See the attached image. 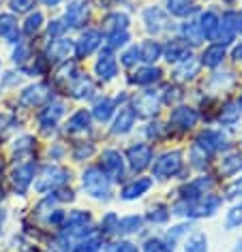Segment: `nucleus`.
I'll return each instance as SVG.
<instances>
[{"label": "nucleus", "instance_id": "obj_27", "mask_svg": "<svg viewBox=\"0 0 242 252\" xmlns=\"http://www.w3.org/2000/svg\"><path fill=\"white\" fill-rule=\"evenodd\" d=\"M129 20H126V15L122 13H110L103 20V28L105 30H114V32H118V30H124Z\"/></svg>", "mask_w": 242, "mask_h": 252}, {"label": "nucleus", "instance_id": "obj_16", "mask_svg": "<svg viewBox=\"0 0 242 252\" xmlns=\"http://www.w3.org/2000/svg\"><path fill=\"white\" fill-rule=\"evenodd\" d=\"M0 36H4L9 43H17L20 32H17V22L13 15H9V13L0 15Z\"/></svg>", "mask_w": 242, "mask_h": 252}, {"label": "nucleus", "instance_id": "obj_40", "mask_svg": "<svg viewBox=\"0 0 242 252\" xmlns=\"http://www.w3.org/2000/svg\"><path fill=\"white\" fill-rule=\"evenodd\" d=\"M35 7V0H11V9L17 11V13H26Z\"/></svg>", "mask_w": 242, "mask_h": 252}, {"label": "nucleus", "instance_id": "obj_46", "mask_svg": "<svg viewBox=\"0 0 242 252\" xmlns=\"http://www.w3.org/2000/svg\"><path fill=\"white\" fill-rule=\"evenodd\" d=\"M65 28H67V24H62L60 20H56V22L49 24V34H60Z\"/></svg>", "mask_w": 242, "mask_h": 252}, {"label": "nucleus", "instance_id": "obj_35", "mask_svg": "<svg viewBox=\"0 0 242 252\" xmlns=\"http://www.w3.org/2000/svg\"><path fill=\"white\" fill-rule=\"evenodd\" d=\"M101 250V239L99 237H88L86 242H81L73 252H99Z\"/></svg>", "mask_w": 242, "mask_h": 252}, {"label": "nucleus", "instance_id": "obj_8", "mask_svg": "<svg viewBox=\"0 0 242 252\" xmlns=\"http://www.w3.org/2000/svg\"><path fill=\"white\" fill-rule=\"evenodd\" d=\"M157 109H159V94L144 92L135 98V113H139V116L148 118L152 113H157Z\"/></svg>", "mask_w": 242, "mask_h": 252}, {"label": "nucleus", "instance_id": "obj_1", "mask_svg": "<svg viewBox=\"0 0 242 252\" xmlns=\"http://www.w3.org/2000/svg\"><path fill=\"white\" fill-rule=\"evenodd\" d=\"M81 184H84V190L94 199H107L112 188V180L107 178L105 171H101L97 167H90L84 171V178H81Z\"/></svg>", "mask_w": 242, "mask_h": 252}, {"label": "nucleus", "instance_id": "obj_4", "mask_svg": "<svg viewBox=\"0 0 242 252\" xmlns=\"http://www.w3.org/2000/svg\"><path fill=\"white\" fill-rule=\"evenodd\" d=\"M126 156H129V165L133 171H144L152 160V148L148 143H135V146L129 148Z\"/></svg>", "mask_w": 242, "mask_h": 252}, {"label": "nucleus", "instance_id": "obj_7", "mask_svg": "<svg viewBox=\"0 0 242 252\" xmlns=\"http://www.w3.org/2000/svg\"><path fill=\"white\" fill-rule=\"evenodd\" d=\"M169 122L178 126V128H193L195 122H197V111L191 109V107H176L169 116Z\"/></svg>", "mask_w": 242, "mask_h": 252}, {"label": "nucleus", "instance_id": "obj_20", "mask_svg": "<svg viewBox=\"0 0 242 252\" xmlns=\"http://www.w3.org/2000/svg\"><path fill=\"white\" fill-rule=\"evenodd\" d=\"M200 30H202V36H208V39H214L216 36V30H219V20L212 11L202 15L200 20Z\"/></svg>", "mask_w": 242, "mask_h": 252}, {"label": "nucleus", "instance_id": "obj_31", "mask_svg": "<svg viewBox=\"0 0 242 252\" xmlns=\"http://www.w3.org/2000/svg\"><path fill=\"white\" fill-rule=\"evenodd\" d=\"M112 111H114V100L112 98H103L94 105V118L101 120V122H105V120L112 116Z\"/></svg>", "mask_w": 242, "mask_h": 252}, {"label": "nucleus", "instance_id": "obj_48", "mask_svg": "<svg viewBox=\"0 0 242 252\" xmlns=\"http://www.w3.org/2000/svg\"><path fill=\"white\" fill-rule=\"evenodd\" d=\"M62 220V212H56L54 216H49V222H60Z\"/></svg>", "mask_w": 242, "mask_h": 252}, {"label": "nucleus", "instance_id": "obj_33", "mask_svg": "<svg viewBox=\"0 0 242 252\" xmlns=\"http://www.w3.org/2000/svg\"><path fill=\"white\" fill-rule=\"evenodd\" d=\"M182 32L184 36L193 43V45H197V43L202 41V30H200V24H195V22H189V24H184L182 26Z\"/></svg>", "mask_w": 242, "mask_h": 252}, {"label": "nucleus", "instance_id": "obj_50", "mask_svg": "<svg viewBox=\"0 0 242 252\" xmlns=\"http://www.w3.org/2000/svg\"><path fill=\"white\" fill-rule=\"evenodd\" d=\"M2 222H4V212L0 210V226H2Z\"/></svg>", "mask_w": 242, "mask_h": 252}, {"label": "nucleus", "instance_id": "obj_12", "mask_svg": "<svg viewBox=\"0 0 242 252\" xmlns=\"http://www.w3.org/2000/svg\"><path fill=\"white\" fill-rule=\"evenodd\" d=\"M135 109H131V107H122L116 118V122H114V135H124L129 133V130L133 128V124H135Z\"/></svg>", "mask_w": 242, "mask_h": 252}, {"label": "nucleus", "instance_id": "obj_42", "mask_svg": "<svg viewBox=\"0 0 242 252\" xmlns=\"http://www.w3.org/2000/svg\"><path fill=\"white\" fill-rule=\"evenodd\" d=\"M137 60H139V47H131V49H126L124 56H122V62H124L126 66H133Z\"/></svg>", "mask_w": 242, "mask_h": 252}, {"label": "nucleus", "instance_id": "obj_22", "mask_svg": "<svg viewBox=\"0 0 242 252\" xmlns=\"http://www.w3.org/2000/svg\"><path fill=\"white\" fill-rule=\"evenodd\" d=\"M161 45H159L157 41H144L142 45H139V60L144 62H155L159 60V56H161Z\"/></svg>", "mask_w": 242, "mask_h": 252}, {"label": "nucleus", "instance_id": "obj_17", "mask_svg": "<svg viewBox=\"0 0 242 252\" xmlns=\"http://www.w3.org/2000/svg\"><path fill=\"white\" fill-rule=\"evenodd\" d=\"M144 20H146V24H148L150 32H161V30L165 28V15L161 13V9H157V7L146 9Z\"/></svg>", "mask_w": 242, "mask_h": 252}, {"label": "nucleus", "instance_id": "obj_18", "mask_svg": "<svg viewBox=\"0 0 242 252\" xmlns=\"http://www.w3.org/2000/svg\"><path fill=\"white\" fill-rule=\"evenodd\" d=\"M88 124H90V113H88L86 109H81V111L73 113V116L69 118L67 130H69V133H80V130L88 128Z\"/></svg>", "mask_w": 242, "mask_h": 252}, {"label": "nucleus", "instance_id": "obj_29", "mask_svg": "<svg viewBox=\"0 0 242 252\" xmlns=\"http://www.w3.org/2000/svg\"><path fill=\"white\" fill-rule=\"evenodd\" d=\"M223 56H225V52H223V47L221 45H212V47H208L206 52H203V56H202V62L206 66H216L219 62L223 60Z\"/></svg>", "mask_w": 242, "mask_h": 252}, {"label": "nucleus", "instance_id": "obj_30", "mask_svg": "<svg viewBox=\"0 0 242 252\" xmlns=\"http://www.w3.org/2000/svg\"><path fill=\"white\" fill-rule=\"evenodd\" d=\"M139 229H142V218L139 216H126L122 220H118L120 233H137Z\"/></svg>", "mask_w": 242, "mask_h": 252}, {"label": "nucleus", "instance_id": "obj_32", "mask_svg": "<svg viewBox=\"0 0 242 252\" xmlns=\"http://www.w3.org/2000/svg\"><path fill=\"white\" fill-rule=\"evenodd\" d=\"M195 73H197V62L191 60V58L184 60L182 64L176 68V77H178V79H191Z\"/></svg>", "mask_w": 242, "mask_h": 252}, {"label": "nucleus", "instance_id": "obj_26", "mask_svg": "<svg viewBox=\"0 0 242 252\" xmlns=\"http://www.w3.org/2000/svg\"><path fill=\"white\" fill-rule=\"evenodd\" d=\"M167 11L176 17H184L193 11V0H167Z\"/></svg>", "mask_w": 242, "mask_h": 252}, {"label": "nucleus", "instance_id": "obj_9", "mask_svg": "<svg viewBox=\"0 0 242 252\" xmlns=\"http://www.w3.org/2000/svg\"><path fill=\"white\" fill-rule=\"evenodd\" d=\"M94 71H97L99 77L105 79V81L114 79L116 77V73H118V62L110 52H105V54H101V58L97 62V66H94Z\"/></svg>", "mask_w": 242, "mask_h": 252}, {"label": "nucleus", "instance_id": "obj_19", "mask_svg": "<svg viewBox=\"0 0 242 252\" xmlns=\"http://www.w3.org/2000/svg\"><path fill=\"white\" fill-rule=\"evenodd\" d=\"M159 75H161L159 68L146 66V68H139V71L131 77V81H133V84H137V86H150V84H155V81L159 79Z\"/></svg>", "mask_w": 242, "mask_h": 252}, {"label": "nucleus", "instance_id": "obj_47", "mask_svg": "<svg viewBox=\"0 0 242 252\" xmlns=\"http://www.w3.org/2000/svg\"><path fill=\"white\" fill-rule=\"evenodd\" d=\"M26 56H28V49L24 47V45H20V47L15 49V54H13V60L15 62H24V60H26Z\"/></svg>", "mask_w": 242, "mask_h": 252}, {"label": "nucleus", "instance_id": "obj_41", "mask_svg": "<svg viewBox=\"0 0 242 252\" xmlns=\"http://www.w3.org/2000/svg\"><path fill=\"white\" fill-rule=\"evenodd\" d=\"M101 226H103L105 233L118 231V216H116V214H107V216L103 218V222H101Z\"/></svg>", "mask_w": 242, "mask_h": 252}, {"label": "nucleus", "instance_id": "obj_25", "mask_svg": "<svg viewBox=\"0 0 242 252\" xmlns=\"http://www.w3.org/2000/svg\"><path fill=\"white\" fill-rule=\"evenodd\" d=\"M73 49V43L67 41V39H60V41H54L52 47H49V58L54 60H62V58H69Z\"/></svg>", "mask_w": 242, "mask_h": 252}, {"label": "nucleus", "instance_id": "obj_15", "mask_svg": "<svg viewBox=\"0 0 242 252\" xmlns=\"http://www.w3.org/2000/svg\"><path fill=\"white\" fill-rule=\"evenodd\" d=\"M150 186H152V180H148V178H139V180H135V182H131L129 186H124V190H122V199H126V201L139 199L146 190H148Z\"/></svg>", "mask_w": 242, "mask_h": 252}, {"label": "nucleus", "instance_id": "obj_44", "mask_svg": "<svg viewBox=\"0 0 242 252\" xmlns=\"http://www.w3.org/2000/svg\"><path fill=\"white\" fill-rule=\"evenodd\" d=\"M242 220V207H236V210L229 212V218H227V226H234L236 222Z\"/></svg>", "mask_w": 242, "mask_h": 252}, {"label": "nucleus", "instance_id": "obj_2", "mask_svg": "<svg viewBox=\"0 0 242 252\" xmlns=\"http://www.w3.org/2000/svg\"><path fill=\"white\" fill-rule=\"evenodd\" d=\"M182 167V154L180 152H165L163 156H159V160L152 165V173L157 178H171L180 171Z\"/></svg>", "mask_w": 242, "mask_h": 252}, {"label": "nucleus", "instance_id": "obj_43", "mask_svg": "<svg viewBox=\"0 0 242 252\" xmlns=\"http://www.w3.org/2000/svg\"><path fill=\"white\" fill-rule=\"evenodd\" d=\"M148 218L152 220V222H165V220L169 218V212H165L163 207H157V210H152L148 214Z\"/></svg>", "mask_w": 242, "mask_h": 252}, {"label": "nucleus", "instance_id": "obj_5", "mask_svg": "<svg viewBox=\"0 0 242 252\" xmlns=\"http://www.w3.org/2000/svg\"><path fill=\"white\" fill-rule=\"evenodd\" d=\"M67 171L60 167H45V171H43L41 180L37 182V190L39 192H47L49 188H58L60 184H65L67 182Z\"/></svg>", "mask_w": 242, "mask_h": 252}, {"label": "nucleus", "instance_id": "obj_10", "mask_svg": "<svg viewBox=\"0 0 242 252\" xmlns=\"http://www.w3.org/2000/svg\"><path fill=\"white\" fill-rule=\"evenodd\" d=\"M33 178H35V165H20L13 171V186H15V190L20 194H24L28 190Z\"/></svg>", "mask_w": 242, "mask_h": 252}, {"label": "nucleus", "instance_id": "obj_37", "mask_svg": "<svg viewBox=\"0 0 242 252\" xmlns=\"http://www.w3.org/2000/svg\"><path fill=\"white\" fill-rule=\"evenodd\" d=\"M107 252H139V248L133 242H114L107 246Z\"/></svg>", "mask_w": 242, "mask_h": 252}, {"label": "nucleus", "instance_id": "obj_23", "mask_svg": "<svg viewBox=\"0 0 242 252\" xmlns=\"http://www.w3.org/2000/svg\"><path fill=\"white\" fill-rule=\"evenodd\" d=\"M88 15V11L84 4H80V2H71L69 4V9H67V26H80L81 22H84V17Z\"/></svg>", "mask_w": 242, "mask_h": 252}, {"label": "nucleus", "instance_id": "obj_38", "mask_svg": "<svg viewBox=\"0 0 242 252\" xmlns=\"http://www.w3.org/2000/svg\"><path fill=\"white\" fill-rule=\"evenodd\" d=\"M187 231H189V226H187V224H178V226H174V229H169V233H167V244L171 246V248H174L176 239H180Z\"/></svg>", "mask_w": 242, "mask_h": 252}, {"label": "nucleus", "instance_id": "obj_13", "mask_svg": "<svg viewBox=\"0 0 242 252\" xmlns=\"http://www.w3.org/2000/svg\"><path fill=\"white\" fill-rule=\"evenodd\" d=\"M22 103L24 105H41L43 100H47L49 98V92H47V86H43V84H37V86H30L26 88V90L22 92Z\"/></svg>", "mask_w": 242, "mask_h": 252}, {"label": "nucleus", "instance_id": "obj_24", "mask_svg": "<svg viewBox=\"0 0 242 252\" xmlns=\"http://www.w3.org/2000/svg\"><path fill=\"white\" fill-rule=\"evenodd\" d=\"M184 252H208V239L202 231L193 233L187 242H184Z\"/></svg>", "mask_w": 242, "mask_h": 252}, {"label": "nucleus", "instance_id": "obj_3", "mask_svg": "<svg viewBox=\"0 0 242 252\" xmlns=\"http://www.w3.org/2000/svg\"><path fill=\"white\" fill-rule=\"evenodd\" d=\"M221 205V199L219 197H212V194H203L200 199H193L191 203L187 205V214L189 216H210V214H214V210Z\"/></svg>", "mask_w": 242, "mask_h": 252}, {"label": "nucleus", "instance_id": "obj_36", "mask_svg": "<svg viewBox=\"0 0 242 252\" xmlns=\"http://www.w3.org/2000/svg\"><path fill=\"white\" fill-rule=\"evenodd\" d=\"M41 22H43V15L41 13H35V15H30L28 20H26V26H24V32H26L28 36H33L37 30L41 28Z\"/></svg>", "mask_w": 242, "mask_h": 252}, {"label": "nucleus", "instance_id": "obj_28", "mask_svg": "<svg viewBox=\"0 0 242 252\" xmlns=\"http://www.w3.org/2000/svg\"><path fill=\"white\" fill-rule=\"evenodd\" d=\"M92 90H94V86H92V81L88 77H78V84L71 88L75 98H88L92 94Z\"/></svg>", "mask_w": 242, "mask_h": 252}, {"label": "nucleus", "instance_id": "obj_6", "mask_svg": "<svg viewBox=\"0 0 242 252\" xmlns=\"http://www.w3.org/2000/svg\"><path fill=\"white\" fill-rule=\"evenodd\" d=\"M101 165H103V171L110 173L112 178H120L124 171L122 167V156L116 150H105L103 154H101Z\"/></svg>", "mask_w": 242, "mask_h": 252}, {"label": "nucleus", "instance_id": "obj_39", "mask_svg": "<svg viewBox=\"0 0 242 252\" xmlns=\"http://www.w3.org/2000/svg\"><path fill=\"white\" fill-rule=\"evenodd\" d=\"M126 41H129V34H126L124 30H122V32L118 30V32H112L110 43H107V45H110L112 49H114V47H122V45H126Z\"/></svg>", "mask_w": 242, "mask_h": 252}, {"label": "nucleus", "instance_id": "obj_14", "mask_svg": "<svg viewBox=\"0 0 242 252\" xmlns=\"http://www.w3.org/2000/svg\"><path fill=\"white\" fill-rule=\"evenodd\" d=\"M191 58V52H189V45L180 39L171 41L167 49H165V60L167 62H184Z\"/></svg>", "mask_w": 242, "mask_h": 252}, {"label": "nucleus", "instance_id": "obj_34", "mask_svg": "<svg viewBox=\"0 0 242 252\" xmlns=\"http://www.w3.org/2000/svg\"><path fill=\"white\" fill-rule=\"evenodd\" d=\"M144 250L146 252H174V248L167 242H161V239H148Z\"/></svg>", "mask_w": 242, "mask_h": 252}, {"label": "nucleus", "instance_id": "obj_45", "mask_svg": "<svg viewBox=\"0 0 242 252\" xmlns=\"http://www.w3.org/2000/svg\"><path fill=\"white\" fill-rule=\"evenodd\" d=\"M94 152V150H92V146H81V148H78V150H75V158H78V160H81V158H84V156H90Z\"/></svg>", "mask_w": 242, "mask_h": 252}, {"label": "nucleus", "instance_id": "obj_21", "mask_svg": "<svg viewBox=\"0 0 242 252\" xmlns=\"http://www.w3.org/2000/svg\"><path fill=\"white\" fill-rule=\"evenodd\" d=\"M197 146L202 150H216V148L225 146V143H223V137L219 133H214V130H203V133L197 137Z\"/></svg>", "mask_w": 242, "mask_h": 252}, {"label": "nucleus", "instance_id": "obj_11", "mask_svg": "<svg viewBox=\"0 0 242 252\" xmlns=\"http://www.w3.org/2000/svg\"><path fill=\"white\" fill-rule=\"evenodd\" d=\"M101 43V34L97 30H88L86 34H81V39L78 41V47H75V54L80 56V58H84V56H90L94 49L99 47Z\"/></svg>", "mask_w": 242, "mask_h": 252}, {"label": "nucleus", "instance_id": "obj_49", "mask_svg": "<svg viewBox=\"0 0 242 252\" xmlns=\"http://www.w3.org/2000/svg\"><path fill=\"white\" fill-rule=\"evenodd\" d=\"M236 58H242V47H236V52H234Z\"/></svg>", "mask_w": 242, "mask_h": 252}]
</instances>
